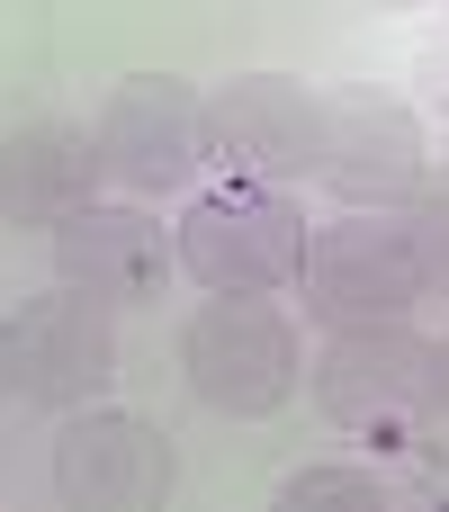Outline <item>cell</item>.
Listing matches in <instances>:
<instances>
[{
    "instance_id": "cell-1",
    "label": "cell",
    "mask_w": 449,
    "mask_h": 512,
    "mask_svg": "<svg viewBox=\"0 0 449 512\" xmlns=\"http://www.w3.org/2000/svg\"><path fill=\"white\" fill-rule=\"evenodd\" d=\"M171 252L207 297H270V288H297L306 270V216L270 180H225L189 198V216L171 225Z\"/></svg>"
},
{
    "instance_id": "cell-7",
    "label": "cell",
    "mask_w": 449,
    "mask_h": 512,
    "mask_svg": "<svg viewBox=\"0 0 449 512\" xmlns=\"http://www.w3.org/2000/svg\"><path fill=\"white\" fill-rule=\"evenodd\" d=\"M171 441L126 405H72L54 432V495L72 512H153L171 495Z\"/></svg>"
},
{
    "instance_id": "cell-12",
    "label": "cell",
    "mask_w": 449,
    "mask_h": 512,
    "mask_svg": "<svg viewBox=\"0 0 449 512\" xmlns=\"http://www.w3.org/2000/svg\"><path fill=\"white\" fill-rule=\"evenodd\" d=\"M288 512H387V477L378 468H297L279 486Z\"/></svg>"
},
{
    "instance_id": "cell-5",
    "label": "cell",
    "mask_w": 449,
    "mask_h": 512,
    "mask_svg": "<svg viewBox=\"0 0 449 512\" xmlns=\"http://www.w3.org/2000/svg\"><path fill=\"white\" fill-rule=\"evenodd\" d=\"M297 288H306V315H315V324H396L432 279H423V261H414L405 216L351 207L342 225L306 234V270H297Z\"/></svg>"
},
{
    "instance_id": "cell-9",
    "label": "cell",
    "mask_w": 449,
    "mask_h": 512,
    "mask_svg": "<svg viewBox=\"0 0 449 512\" xmlns=\"http://www.w3.org/2000/svg\"><path fill=\"white\" fill-rule=\"evenodd\" d=\"M315 180L342 198V207H396L423 189V126L405 99H378V90H342L324 99V162Z\"/></svg>"
},
{
    "instance_id": "cell-6",
    "label": "cell",
    "mask_w": 449,
    "mask_h": 512,
    "mask_svg": "<svg viewBox=\"0 0 449 512\" xmlns=\"http://www.w3.org/2000/svg\"><path fill=\"white\" fill-rule=\"evenodd\" d=\"M207 153L234 180H306L324 162V99L288 72H234L207 90Z\"/></svg>"
},
{
    "instance_id": "cell-13",
    "label": "cell",
    "mask_w": 449,
    "mask_h": 512,
    "mask_svg": "<svg viewBox=\"0 0 449 512\" xmlns=\"http://www.w3.org/2000/svg\"><path fill=\"white\" fill-rule=\"evenodd\" d=\"M405 234H414L423 279H432V288H449V180H423V189L405 198Z\"/></svg>"
},
{
    "instance_id": "cell-10",
    "label": "cell",
    "mask_w": 449,
    "mask_h": 512,
    "mask_svg": "<svg viewBox=\"0 0 449 512\" xmlns=\"http://www.w3.org/2000/svg\"><path fill=\"white\" fill-rule=\"evenodd\" d=\"M171 270H180V252L144 207H99L90 198L81 216L54 225V279L90 288L99 306H144V297H162Z\"/></svg>"
},
{
    "instance_id": "cell-15",
    "label": "cell",
    "mask_w": 449,
    "mask_h": 512,
    "mask_svg": "<svg viewBox=\"0 0 449 512\" xmlns=\"http://www.w3.org/2000/svg\"><path fill=\"white\" fill-rule=\"evenodd\" d=\"M0 405H9V333H0Z\"/></svg>"
},
{
    "instance_id": "cell-11",
    "label": "cell",
    "mask_w": 449,
    "mask_h": 512,
    "mask_svg": "<svg viewBox=\"0 0 449 512\" xmlns=\"http://www.w3.org/2000/svg\"><path fill=\"white\" fill-rule=\"evenodd\" d=\"M99 180H108L99 135H81L63 117H36V126L0 135V225H63L99 198Z\"/></svg>"
},
{
    "instance_id": "cell-3",
    "label": "cell",
    "mask_w": 449,
    "mask_h": 512,
    "mask_svg": "<svg viewBox=\"0 0 449 512\" xmlns=\"http://www.w3.org/2000/svg\"><path fill=\"white\" fill-rule=\"evenodd\" d=\"M315 405L369 441L423 432V414H441L432 405V342L405 315L396 324H333V342L315 351Z\"/></svg>"
},
{
    "instance_id": "cell-8",
    "label": "cell",
    "mask_w": 449,
    "mask_h": 512,
    "mask_svg": "<svg viewBox=\"0 0 449 512\" xmlns=\"http://www.w3.org/2000/svg\"><path fill=\"white\" fill-rule=\"evenodd\" d=\"M90 135H99L108 180H126L135 198H162L207 162V99L189 81H171V72H135V81L108 90Z\"/></svg>"
},
{
    "instance_id": "cell-2",
    "label": "cell",
    "mask_w": 449,
    "mask_h": 512,
    "mask_svg": "<svg viewBox=\"0 0 449 512\" xmlns=\"http://www.w3.org/2000/svg\"><path fill=\"white\" fill-rule=\"evenodd\" d=\"M180 378L198 405L216 414H279L306 378L297 360V324L270 306V297H207L189 324H180Z\"/></svg>"
},
{
    "instance_id": "cell-14",
    "label": "cell",
    "mask_w": 449,
    "mask_h": 512,
    "mask_svg": "<svg viewBox=\"0 0 449 512\" xmlns=\"http://www.w3.org/2000/svg\"><path fill=\"white\" fill-rule=\"evenodd\" d=\"M432 405H441V414H449V333H441V342H432Z\"/></svg>"
},
{
    "instance_id": "cell-4",
    "label": "cell",
    "mask_w": 449,
    "mask_h": 512,
    "mask_svg": "<svg viewBox=\"0 0 449 512\" xmlns=\"http://www.w3.org/2000/svg\"><path fill=\"white\" fill-rule=\"evenodd\" d=\"M0 333H9V396L18 405L72 414V405H99L108 378H117V306H99L90 288H63L54 279Z\"/></svg>"
}]
</instances>
